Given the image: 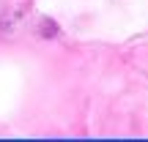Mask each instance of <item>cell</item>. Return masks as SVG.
<instances>
[]
</instances>
